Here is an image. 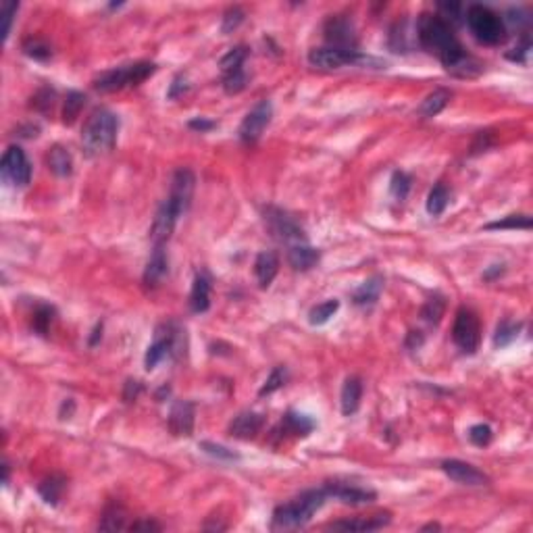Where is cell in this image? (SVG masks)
Wrapping results in <instances>:
<instances>
[{
    "label": "cell",
    "mask_w": 533,
    "mask_h": 533,
    "mask_svg": "<svg viewBox=\"0 0 533 533\" xmlns=\"http://www.w3.org/2000/svg\"><path fill=\"white\" fill-rule=\"evenodd\" d=\"M417 38H419V44L427 52L436 54L442 61V65L446 69H450L454 63H458L467 54L462 44L456 40L450 25L444 19H440L438 15H433V13H421L419 15V19H417Z\"/></svg>",
    "instance_id": "cell-1"
},
{
    "label": "cell",
    "mask_w": 533,
    "mask_h": 533,
    "mask_svg": "<svg viewBox=\"0 0 533 533\" xmlns=\"http://www.w3.org/2000/svg\"><path fill=\"white\" fill-rule=\"evenodd\" d=\"M325 500H328L325 488L323 490H309V492L300 493L292 502H286V504H282V506H277L273 510L271 529L286 532V529H300V527H304L313 519V515L325 504Z\"/></svg>",
    "instance_id": "cell-2"
},
{
    "label": "cell",
    "mask_w": 533,
    "mask_h": 533,
    "mask_svg": "<svg viewBox=\"0 0 533 533\" xmlns=\"http://www.w3.org/2000/svg\"><path fill=\"white\" fill-rule=\"evenodd\" d=\"M119 119L109 109H96L82 129V146L88 157H100L109 152L117 142Z\"/></svg>",
    "instance_id": "cell-3"
},
{
    "label": "cell",
    "mask_w": 533,
    "mask_h": 533,
    "mask_svg": "<svg viewBox=\"0 0 533 533\" xmlns=\"http://www.w3.org/2000/svg\"><path fill=\"white\" fill-rule=\"evenodd\" d=\"M467 25L477 40L490 46L502 44L508 34L504 19L484 4H471L467 8Z\"/></svg>",
    "instance_id": "cell-4"
},
{
    "label": "cell",
    "mask_w": 533,
    "mask_h": 533,
    "mask_svg": "<svg viewBox=\"0 0 533 533\" xmlns=\"http://www.w3.org/2000/svg\"><path fill=\"white\" fill-rule=\"evenodd\" d=\"M155 71H157V65L148 63V61L121 65V67H115L111 71L100 73L94 80V88L98 92H104V94L117 92V90H124V88H129V85H140L144 80H148Z\"/></svg>",
    "instance_id": "cell-5"
},
{
    "label": "cell",
    "mask_w": 533,
    "mask_h": 533,
    "mask_svg": "<svg viewBox=\"0 0 533 533\" xmlns=\"http://www.w3.org/2000/svg\"><path fill=\"white\" fill-rule=\"evenodd\" d=\"M452 340L465 354H475L481 344V325L471 309H460L454 319Z\"/></svg>",
    "instance_id": "cell-6"
},
{
    "label": "cell",
    "mask_w": 533,
    "mask_h": 533,
    "mask_svg": "<svg viewBox=\"0 0 533 533\" xmlns=\"http://www.w3.org/2000/svg\"><path fill=\"white\" fill-rule=\"evenodd\" d=\"M265 223H267V227L271 229V234H273L277 240L286 242L289 246L306 242L304 229L298 225V221H296L292 215H287L286 210H282V208L269 206V208L265 210Z\"/></svg>",
    "instance_id": "cell-7"
},
{
    "label": "cell",
    "mask_w": 533,
    "mask_h": 533,
    "mask_svg": "<svg viewBox=\"0 0 533 533\" xmlns=\"http://www.w3.org/2000/svg\"><path fill=\"white\" fill-rule=\"evenodd\" d=\"M2 177L15 186V188H25L32 179V164L28 161L25 152L21 146L13 144L4 150L2 157Z\"/></svg>",
    "instance_id": "cell-8"
},
{
    "label": "cell",
    "mask_w": 533,
    "mask_h": 533,
    "mask_svg": "<svg viewBox=\"0 0 533 533\" xmlns=\"http://www.w3.org/2000/svg\"><path fill=\"white\" fill-rule=\"evenodd\" d=\"M309 63L319 69H340V67L352 65V63H367V59H363L357 50L321 46V48H313L309 52Z\"/></svg>",
    "instance_id": "cell-9"
},
{
    "label": "cell",
    "mask_w": 533,
    "mask_h": 533,
    "mask_svg": "<svg viewBox=\"0 0 533 533\" xmlns=\"http://www.w3.org/2000/svg\"><path fill=\"white\" fill-rule=\"evenodd\" d=\"M271 117H273V107L269 100H260L240 125V140L244 144H254L258 142V138L263 136V131L269 127L271 124Z\"/></svg>",
    "instance_id": "cell-10"
},
{
    "label": "cell",
    "mask_w": 533,
    "mask_h": 533,
    "mask_svg": "<svg viewBox=\"0 0 533 533\" xmlns=\"http://www.w3.org/2000/svg\"><path fill=\"white\" fill-rule=\"evenodd\" d=\"M177 333H179V329H175L173 323H169V325H163V328L157 329V335H155V342L148 346V350H146V357H144V365H146V369L152 371L163 359H167L169 354H173L175 352V348H177Z\"/></svg>",
    "instance_id": "cell-11"
},
{
    "label": "cell",
    "mask_w": 533,
    "mask_h": 533,
    "mask_svg": "<svg viewBox=\"0 0 533 533\" xmlns=\"http://www.w3.org/2000/svg\"><path fill=\"white\" fill-rule=\"evenodd\" d=\"M194 188H196V177L190 169H179L175 171L173 175V181H171V192H169V203L177 208L179 215H184L188 208H190V203H192V196H194Z\"/></svg>",
    "instance_id": "cell-12"
},
{
    "label": "cell",
    "mask_w": 533,
    "mask_h": 533,
    "mask_svg": "<svg viewBox=\"0 0 533 533\" xmlns=\"http://www.w3.org/2000/svg\"><path fill=\"white\" fill-rule=\"evenodd\" d=\"M442 471L450 477L452 481L460 484V486H471V488H479V486H488L490 484V477L479 471L477 467L469 465V462H462V460H456V458H450V460H444L442 462Z\"/></svg>",
    "instance_id": "cell-13"
},
{
    "label": "cell",
    "mask_w": 533,
    "mask_h": 533,
    "mask_svg": "<svg viewBox=\"0 0 533 533\" xmlns=\"http://www.w3.org/2000/svg\"><path fill=\"white\" fill-rule=\"evenodd\" d=\"M325 40L333 48L342 50H354L357 48V32L350 19L346 17H331L325 23Z\"/></svg>",
    "instance_id": "cell-14"
},
{
    "label": "cell",
    "mask_w": 533,
    "mask_h": 533,
    "mask_svg": "<svg viewBox=\"0 0 533 533\" xmlns=\"http://www.w3.org/2000/svg\"><path fill=\"white\" fill-rule=\"evenodd\" d=\"M179 217L181 215L177 212L175 206L169 203V198L159 206V210L155 215V221H152V227H150V240H152L155 246H164V242L171 238Z\"/></svg>",
    "instance_id": "cell-15"
},
{
    "label": "cell",
    "mask_w": 533,
    "mask_h": 533,
    "mask_svg": "<svg viewBox=\"0 0 533 533\" xmlns=\"http://www.w3.org/2000/svg\"><path fill=\"white\" fill-rule=\"evenodd\" d=\"M325 492H328V498H335L344 504H352V506H359V504H369L377 498V493L373 490H365V488H359V486H350V484H340V481H333V484H328L325 486Z\"/></svg>",
    "instance_id": "cell-16"
},
{
    "label": "cell",
    "mask_w": 533,
    "mask_h": 533,
    "mask_svg": "<svg viewBox=\"0 0 533 533\" xmlns=\"http://www.w3.org/2000/svg\"><path fill=\"white\" fill-rule=\"evenodd\" d=\"M169 429L173 436H192L194 431V407L188 400H179L169 412Z\"/></svg>",
    "instance_id": "cell-17"
},
{
    "label": "cell",
    "mask_w": 533,
    "mask_h": 533,
    "mask_svg": "<svg viewBox=\"0 0 533 533\" xmlns=\"http://www.w3.org/2000/svg\"><path fill=\"white\" fill-rule=\"evenodd\" d=\"M263 414L258 412H252V410H244L240 412L238 417H234V421L229 423V436L236 438V440H252L256 438V433L263 429Z\"/></svg>",
    "instance_id": "cell-18"
},
{
    "label": "cell",
    "mask_w": 533,
    "mask_h": 533,
    "mask_svg": "<svg viewBox=\"0 0 533 533\" xmlns=\"http://www.w3.org/2000/svg\"><path fill=\"white\" fill-rule=\"evenodd\" d=\"M167 273H169L167 252H164L163 246H155L148 263H146V269H144V284L148 287L159 286L167 277Z\"/></svg>",
    "instance_id": "cell-19"
},
{
    "label": "cell",
    "mask_w": 533,
    "mask_h": 533,
    "mask_svg": "<svg viewBox=\"0 0 533 533\" xmlns=\"http://www.w3.org/2000/svg\"><path fill=\"white\" fill-rule=\"evenodd\" d=\"M319 258H321V252L317 248L309 246L306 242L294 244V246H289V250H287V260H289V265L296 271H309V269H313L319 263Z\"/></svg>",
    "instance_id": "cell-20"
},
{
    "label": "cell",
    "mask_w": 533,
    "mask_h": 533,
    "mask_svg": "<svg viewBox=\"0 0 533 533\" xmlns=\"http://www.w3.org/2000/svg\"><path fill=\"white\" fill-rule=\"evenodd\" d=\"M280 271V258L275 252H260L254 260V275L258 280V286L269 287Z\"/></svg>",
    "instance_id": "cell-21"
},
{
    "label": "cell",
    "mask_w": 533,
    "mask_h": 533,
    "mask_svg": "<svg viewBox=\"0 0 533 533\" xmlns=\"http://www.w3.org/2000/svg\"><path fill=\"white\" fill-rule=\"evenodd\" d=\"M390 523V515H375L367 519H348V521H335L329 525V529H342V532H375Z\"/></svg>",
    "instance_id": "cell-22"
},
{
    "label": "cell",
    "mask_w": 533,
    "mask_h": 533,
    "mask_svg": "<svg viewBox=\"0 0 533 533\" xmlns=\"http://www.w3.org/2000/svg\"><path fill=\"white\" fill-rule=\"evenodd\" d=\"M450 98V90L438 88V90H433L431 94L425 96V100H423V102L419 104V109H417V115L423 117V119H431V117L440 115V113L448 107Z\"/></svg>",
    "instance_id": "cell-23"
},
{
    "label": "cell",
    "mask_w": 533,
    "mask_h": 533,
    "mask_svg": "<svg viewBox=\"0 0 533 533\" xmlns=\"http://www.w3.org/2000/svg\"><path fill=\"white\" fill-rule=\"evenodd\" d=\"M361 398H363V383L359 377H348L342 385V412L346 417L354 414L361 407Z\"/></svg>",
    "instance_id": "cell-24"
},
{
    "label": "cell",
    "mask_w": 533,
    "mask_h": 533,
    "mask_svg": "<svg viewBox=\"0 0 533 533\" xmlns=\"http://www.w3.org/2000/svg\"><path fill=\"white\" fill-rule=\"evenodd\" d=\"M46 163H48V169L59 175V177H67L73 173V157L67 148H63L61 144L52 146L46 155Z\"/></svg>",
    "instance_id": "cell-25"
},
{
    "label": "cell",
    "mask_w": 533,
    "mask_h": 533,
    "mask_svg": "<svg viewBox=\"0 0 533 533\" xmlns=\"http://www.w3.org/2000/svg\"><path fill=\"white\" fill-rule=\"evenodd\" d=\"M210 306V282L206 275H196L190 292V309L194 313H206Z\"/></svg>",
    "instance_id": "cell-26"
},
{
    "label": "cell",
    "mask_w": 533,
    "mask_h": 533,
    "mask_svg": "<svg viewBox=\"0 0 533 533\" xmlns=\"http://www.w3.org/2000/svg\"><path fill=\"white\" fill-rule=\"evenodd\" d=\"M67 490V479L63 475H50L38 486V493L42 500L50 506H56L63 498V493Z\"/></svg>",
    "instance_id": "cell-27"
},
{
    "label": "cell",
    "mask_w": 533,
    "mask_h": 533,
    "mask_svg": "<svg viewBox=\"0 0 533 533\" xmlns=\"http://www.w3.org/2000/svg\"><path fill=\"white\" fill-rule=\"evenodd\" d=\"M381 287H383V280H381L379 275L369 277L367 282H363L361 286L354 289V294H352L354 304H359V306H371V304H375L377 298H379V294H381Z\"/></svg>",
    "instance_id": "cell-28"
},
{
    "label": "cell",
    "mask_w": 533,
    "mask_h": 533,
    "mask_svg": "<svg viewBox=\"0 0 533 533\" xmlns=\"http://www.w3.org/2000/svg\"><path fill=\"white\" fill-rule=\"evenodd\" d=\"M284 427H286V431H289V433H294L298 438H304V436H309L315 429V421L311 417H306V414L289 410L286 417H284Z\"/></svg>",
    "instance_id": "cell-29"
},
{
    "label": "cell",
    "mask_w": 533,
    "mask_h": 533,
    "mask_svg": "<svg viewBox=\"0 0 533 533\" xmlns=\"http://www.w3.org/2000/svg\"><path fill=\"white\" fill-rule=\"evenodd\" d=\"M450 203V192L444 184H436L431 190H429V196H427V212L433 215V217H440L446 206Z\"/></svg>",
    "instance_id": "cell-30"
},
{
    "label": "cell",
    "mask_w": 533,
    "mask_h": 533,
    "mask_svg": "<svg viewBox=\"0 0 533 533\" xmlns=\"http://www.w3.org/2000/svg\"><path fill=\"white\" fill-rule=\"evenodd\" d=\"M83 107H85V96L82 92H78V90L69 92L67 98H65V107H63V124H76V119L80 117Z\"/></svg>",
    "instance_id": "cell-31"
},
{
    "label": "cell",
    "mask_w": 533,
    "mask_h": 533,
    "mask_svg": "<svg viewBox=\"0 0 533 533\" xmlns=\"http://www.w3.org/2000/svg\"><path fill=\"white\" fill-rule=\"evenodd\" d=\"M444 313H446V302H444V298H442V296H433V298H429V300L423 304V309H421V319H423L425 323H429V325H438V323L442 321Z\"/></svg>",
    "instance_id": "cell-32"
},
{
    "label": "cell",
    "mask_w": 533,
    "mask_h": 533,
    "mask_svg": "<svg viewBox=\"0 0 533 533\" xmlns=\"http://www.w3.org/2000/svg\"><path fill=\"white\" fill-rule=\"evenodd\" d=\"M54 319H56V311H54V306H50V304H40V306L34 311V317H32V328L36 329L40 335H48V331H50V328H52Z\"/></svg>",
    "instance_id": "cell-33"
},
{
    "label": "cell",
    "mask_w": 533,
    "mask_h": 533,
    "mask_svg": "<svg viewBox=\"0 0 533 533\" xmlns=\"http://www.w3.org/2000/svg\"><path fill=\"white\" fill-rule=\"evenodd\" d=\"M337 309H340V302H337V300H325V302L313 306L311 313H309L311 325H325L329 319L337 313Z\"/></svg>",
    "instance_id": "cell-34"
},
{
    "label": "cell",
    "mask_w": 533,
    "mask_h": 533,
    "mask_svg": "<svg viewBox=\"0 0 533 533\" xmlns=\"http://www.w3.org/2000/svg\"><path fill=\"white\" fill-rule=\"evenodd\" d=\"M248 59V48L246 46H236V48H232L223 59H221V71H223V76L225 73H232V71H238V69H242V65H244V61Z\"/></svg>",
    "instance_id": "cell-35"
},
{
    "label": "cell",
    "mask_w": 533,
    "mask_h": 533,
    "mask_svg": "<svg viewBox=\"0 0 533 533\" xmlns=\"http://www.w3.org/2000/svg\"><path fill=\"white\" fill-rule=\"evenodd\" d=\"M519 329L521 325L519 323H513V321H502L498 329H496V335H493V346L496 348H504L508 344H513L517 337H519Z\"/></svg>",
    "instance_id": "cell-36"
},
{
    "label": "cell",
    "mask_w": 533,
    "mask_h": 533,
    "mask_svg": "<svg viewBox=\"0 0 533 533\" xmlns=\"http://www.w3.org/2000/svg\"><path fill=\"white\" fill-rule=\"evenodd\" d=\"M529 227H532L529 215H508L502 221H493L486 225V229H529Z\"/></svg>",
    "instance_id": "cell-37"
},
{
    "label": "cell",
    "mask_w": 533,
    "mask_h": 533,
    "mask_svg": "<svg viewBox=\"0 0 533 533\" xmlns=\"http://www.w3.org/2000/svg\"><path fill=\"white\" fill-rule=\"evenodd\" d=\"M98 529H104V532H117V529H125V513L124 508L119 506H111L102 521L98 523Z\"/></svg>",
    "instance_id": "cell-38"
},
{
    "label": "cell",
    "mask_w": 533,
    "mask_h": 533,
    "mask_svg": "<svg viewBox=\"0 0 533 533\" xmlns=\"http://www.w3.org/2000/svg\"><path fill=\"white\" fill-rule=\"evenodd\" d=\"M286 379H287V371L284 369V367H275V369L271 371V375L265 379L263 388L258 390V396H269V394L277 392L280 388H284Z\"/></svg>",
    "instance_id": "cell-39"
},
{
    "label": "cell",
    "mask_w": 533,
    "mask_h": 533,
    "mask_svg": "<svg viewBox=\"0 0 533 533\" xmlns=\"http://www.w3.org/2000/svg\"><path fill=\"white\" fill-rule=\"evenodd\" d=\"M248 83V76L244 73V69H238V71H232V73H225L223 76V90L227 94H240Z\"/></svg>",
    "instance_id": "cell-40"
},
{
    "label": "cell",
    "mask_w": 533,
    "mask_h": 533,
    "mask_svg": "<svg viewBox=\"0 0 533 533\" xmlns=\"http://www.w3.org/2000/svg\"><path fill=\"white\" fill-rule=\"evenodd\" d=\"M390 190L394 194L396 200H405L409 196L410 192V177L405 173V171H396L392 175V181H390Z\"/></svg>",
    "instance_id": "cell-41"
},
{
    "label": "cell",
    "mask_w": 533,
    "mask_h": 533,
    "mask_svg": "<svg viewBox=\"0 0 533 533\" xmlns=\"http://www.w3.org/2000/svg\"><path fill=\"white\" fill-rule=\"evenodd\" d=\"M244 17H246V13H244L240 6L227 8L225 15H223V21H221V32H223V34H232L234 30L240 28V23L244 21Z\"/></svg>",
    "instance_id": "cell-42"
},
{
    "label": "cell",
    "mask_w": 533,
    "mask_h": 533,
    "mask_svg": "<svg viewBox=\"0 0 533 533\" xmlns=\"http://www.w3.org/2000/svg\"><path fill=\"white\" fill-rule=\"evenodd\" d=\"M23 52H25L28 56L36 59V61H46V59H50V54H52L50 46L44 40H38V38H30V40L25 42V44H23Z\"/></svg>",
    "instance_id": "cell-43"
},
{
    "label": "cell",
    "mask_w": 533,
    "mask_h": 533,
    "mask_svg": "<svg viewBox=\"0 0 533 533\" xmlns=\"http://www.w3.org/2000/svg\"><path fill=\"white\" fill-rule=\"evenodd\" d=\"M198 448H200L203 452H206L208 456H212V458H219V460H229V462H234V460H238V458H240V454H236V452L229 450V448H225V446L212 444V442H200V444H198Z\"/></svg>",
    "instance_id": "cell-44"
},
{
    "label": "cell",
    "mask_w": 533,
    "mask_h": 533,
    "mask_svg": "<svg viewBox=\"0 0 533 533\" xmlns=\"http://www.w3.org/2000/svg\"><path fill=\"white\" fill-rule=\"evenodd\" d=\"M492 438H493L492 427H490V425H486V423L473 425V427L469 429V440H471L475 446H479V448L488 446V444L492 442Z\"/></svg>",
    "instance_id": "cell-45"
},
{
    "label": "cell",
    "mask_w": 533,
    "mask_h": 533,
    "mask_svg": "<svg viewBox=\"0 0 533 533\" xmlns=\"http://www.w3.org/2000/svg\"><path fill=\"white\" fill-rule=\"evenodd\" d=\"M17 8H19L17 2H4L2 4V11H0V17H2V40H6L8 34H11V25H13V17L17 15Z\"/></svg>",
    "instance_id": "cell-46"
},
{
    "label": "cell",
    "mask_w": 533,
    "mask_h": 533,
    "mask_svg": "<svg viewBox=\"0 0 533 533\" xmlns=\"http://www.w3.org/2000/svg\"><path fill=\"white\" fill-rule=\"evenodd\" d=\"M36 102H34V107L42 111V113H48V111H52V104H54V90H50V88H42L40 92L36 94V98H34Z\"/></svg>",
    "instance_id": "cell-47"
},
{
    "label": "cell",
    "mask_w": 533,
    "mask_h": 533,
    "mask_svg": "<svg viewBox=\"0 0 533 533\" xmlns=\"http://www.w3.org/2000/svg\"><path fill=\"white\" fill-rule=\"evenodd\" d=\"M188 92V82H186V78L184 76H177L173 83L169 85V92H167V96L169 98H179L181 94H186Z\"/></svg>",
    "instance_id": "cell-48"
},
{
    "label": "cell",
    "mask_w": 533,
    "mask_h": 533,
    "mask_svg": "<svg viewBox=\"0 0 533 533\" xmlns=\"http://www.w3.org/2000/svg\"><path fill=\"white\" fill-rule=\"evenodd\" d=\"M529 48H532V44H529V40H525L523 44H519L517 48H513V52H508L506 56H508L510 61L525 63V61H527V54H529Z\"/></svg>",
    "instance_id": "cell-49"
},
{
    "label": "cell",
    "mask_w": 533,
    "mask_h": 533,
    "mask_svg": "<svg viewBox=\"0 0 533 533\" xmlns=\"http://www.w3.org/2000/svg\"><path fill=\"white\" fill-rule=\"evenodd\" d=\"M129 529L131 532H161V525L155 521H138V523H131Z\"/></svg>",
    "instance_id": "cell-50"
},
{
    "label": "cell",
    "mask_w": 533,
    "mask_h": 533,
    "mask_svg": "<svg viewBox=\"0 0 533 533\" xmlns=\"http://www.w3.org/2000/svg\"><path fill=\"white\" fill-rule=\"evenodd\" d=\"M127 390H125L124 398L129 402V400H136V396H138V392L142 390V385H140V381H127V385H125Z\"/></svg>",
    "instance_id": "cell-51"
},
{
    "label": "cell",
    "mask_w": 533,
    "mask_h": 533,
    "mask_svg": "<svg viewBox=\"0 0 533 533\" xmlns=\"http://www.w3.org/2000/svg\"><path fill=\"white\" fill-rule=\"evenodd\" d=\"M188 125H190L192 129H196V131H208V129L215 127V121H208V119H203V117H200V119H192Z\"/></svg>",
    "instance_id": "cell-52"
},
{
    "label": "cell",
    "mask_w": 533,
    "mask_h": 533,
    "mask_svg": "<svg viewBox=\"0 0 533 533\" xmlns=\"http://www.w3.org/2000/svg\"><path fill=\"white\" fill-rule=\"evenodd\" d=\"M423 344V335H421V331H410L409 337H407V346L409 348H419Z\"/></svg>",
    "instance_id": "cell-53"
},
{
    "label": "cell",
    "mask_w": 533,
    "mask_h": 533,
    "mask_svg": "<svg viewBox=\"0 0 533 533\" xmlns=\"http://www.w3.org/2000/svg\"><path fill=\"white\" fill-rule=\"evenodd\" d=\"M502 267H504V265H493L490 271H486V275H484V277H486V280H492V277H496V275H502V271H504Z\"/></svg>",
    "instance_id": "cell-54"
},
{
    "label": "cell",
    "mask_w": 533,
    "mask_h": 533,
    "mask_svg": "<svg viewBox=\"0 0 533 533\" xmlns=\"http://www.w3.org/2000/svg\"><path fill=\"white\" fill-rule=\"evenodd\" d=\"M2 469H4V484H8V465L4 462V467H2Z\"/></svg>",
    "instance_id": "cell-55"
},
{
    "label": "cell",
    "mask_w": 533,
    "mask_h": 533,
    "mask_svg": "<svg viewBox=\"0 0 533 533\" xmlns=\"http://www.w3.org/2000/svg\"><path fill=\"white\" fill-rule=\"evenodd\" d=\"M429 529H440V525L431 523V525H425V527H423V532H429Z\"/></svg>",
    "instance_id": "cell-56"
}]
</instances>
